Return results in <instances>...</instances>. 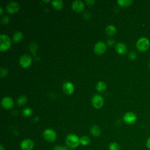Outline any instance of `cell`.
Returning a JSON list of instances; mask_svg holds the SVG:
<instances>
[{"instance_id": "603a6c76", "label": "cell", "mask_w": 150, "mask_h": 150, "mask_svg": "<svg viewBox=\"0 0 150 150\" xmlns=\"http://www.w3.org/2000/svg\"><path fill=\"white\" fill-rule=\"evenodd\" d=\"M110 150H120V146L117 142L111 143L109 145Z\"/></svg>"}, {"instance_id": "44dd1931", "label": "cell", "mask_w": 150, "mask_h": 150, "mask_svg": "<svg viewBox=\"0 0 150 150\" xmlns=\"http://www.w3.org/2000/svg\"><path fill=\"white\" fill-rule=\"evenodd\" d=\"M90 138L87 136H83L80 138V142L82 145H87L90 143Z\"/></svg>"}, {"instance_id": "7a4b0ae2", "label": "cell", "mask_w": 150, "mask_h": 150, "mask_svg": "<svg viewBox=\"0 0 150 150\" xmlns=\"http://www.w3.org/2000/svg\"><path fill=\"white\" fill-rule=\"evenodd\" d=\"M11 46V40L8 36L5 34L0 35V50L4 52L8 50Z\"/></svg>"}, {"instance_id": "5bb4252c", "label": "cell", "mask_w": 150, "mask_h": 150, "mask_svg": "<svg viewBox=\"0 0 150 150\" xmlns=\"http://www.w3.org/2000/svg\"><path fill=\"white\" fill-rule=\"evenodd\" d=\"M116 52L120 54H124L127 52V47L125 45L122 43H118L115 45Z\"/></svg>"}, {"instance_id": "4dcf8cb0", "label": "cell", "mask_w": 150, "mask_h": 150, "mask_svg": "<svg viewBox=\"0 0 150 150\" xmlns=\"http://www.w3.org/2000/svg\"><path fill=\"white\" fill-rule=\"evenodd\" d=\"M146 146L148 149H150V137L147 139V141H146Z\"/></svg>"}, {"instance_id": "5b68a950", "label": "cell", "mask_w": 150, "mask_h": 150, "mask_svg": "<svg viewBox=\"0 0 150 150\" xmlns=\"http://www.w3.org/2000/svg\"><path fill=\"white\" fill-rule=\"evenodd\" d=\"M91 103L93 106L97 108H100L104 104V99L103 97L99 94L94 95L91 99Z\"/></svg>"}, {"instance_id": "484cf974", "label": "cell", "mask_w": 150, "mask_h": 150, "mask_svg": "<svg viewBox=\"0 0 150 150\" xmlns=\"http://www.w3.org/2000/svg\"><path fill=\"white\" fill-rule=\"evenodd\" d=\"M53 150H67V149H66V148L64 146L57 145L53 148Z\"/></svg>"}, {"instance_id": "f546056e", "label": "cell", "mask_w": 150, "mask_h": 150, "mask_svg": "<svg viewBox=\"0 0 150 150\" xmlns=\"http://www.w3.org/2000/svg\"><path fill=\"white\" fill-rule=\"evenodd\" d=\"M86 2L88 5H93L94 2H95V1L94 0H87L86 1Z\"/></svg>"}, {"instance_id": "7c38bea8", "label": "cell", "mask_w": 150, "mask_h": 150, "mask_svg": "<svg viewBox=\"0 0 150 150\" xmlns=\"http://www.w3.org/2000/svg\"><path fill=\"white\" fill-rule=\"evenodd\" d=\"M6 10L11 14L16 13L19 10V5L16 2H11L6 6Z\"/></svg>"}, {"instance_id": "8fae6325", "label": "cell", "mask_w": 150, "mask_h": 150, "mask_svg": "<svg viewBox=\"0 0 150 150\" xmlns=\"http://www.w3.org/2000/svg\"><path fill=\"white\" fill-rule=\"evenodd\" d=\"M63 90L67 95L71 94L74 91V85L70 81H66L63 84Z\"/></svg>"}, {"instance_id": "ffe728a7", "label": "cell", "mask_w": 150, "mask_h": 150, "mask_svg": "<svg viewBox=\"0 0 150 150\" xmlns=\"http://www.w3.org/2000/svg\"><path fill=\"white\" fill-rule=\"evenodd\" d=\"M106 87H107L106 84L103 81L98 82L97 84V86H96L97 90L99 92H103V91H105V89H106Z\"/></svg>"}, {"instance_id": "cb8c5ba5", "label": "cell", "mask_w": 150, "mask_h": 150, "mask_svg": "<svg viewBox=\"0 0 150 150\" xmlns=\"http://www.w3.org/2000/svg\"><path fill=\"white\" fill-rule=\"evenodd\" d=\"M32 112L33 111L30 108H26L22 111V114L25 117H28L32 115Z\"/></svg>"}, {"instance_id": "e575fe53", "label": "cell", "mask_w": 150, "mask_h": 150, "mask_svg": "<svg viewBox=\"0 0 150 150\" xmlns=\"http://www.w3.org/2000/svg\"><path fill=\"white\" fill-rule=\"evenodd\" d=\"M70 150H73V149H70Z\"/></svg>"}, {"instance_id": "836d02e7", "label": "cell", "mask_w": 150, "mask_h": 150, "mask_svg": "<svg viewBox=\"0 0 150 150\" xmlns=\"http://www.w3.org/2000/svg\"><path fill=\"white\" fill-rule=\"evenodd\" d=\"M149 69H150V63H149Z\"/></svg>"}, {"instance_id": "e0dca14e", "label": "cell", "mask_w": 150, "mask_h": 150, "mask_svg": "<svg viewBox=\"0 0 150 150\" xmlns=\"http://www.w3.org/2000/svg\"><path fill=\"white\" fill-rule=\"evenodd\" d=\"M90 132L93 135L97 137L99 136L101 134V129L97 125H93L90 129Z\"/></svg>"}, {"instance_id": "83f0119b", "label": "cell", "mask_w": 150, "mask_h": 150, "mask_svg": "<svg viewBox=\"0 0 150 150\" xmlns=\"http://www.w3.org/2000/svg\"><path fill=\"white\" fill-rule=\"evenodd\" d=\"M137 54L134 52H131L129 54V58L130 60H134L136 58Z\"/></svg>"}, {"instance_id": "3957f363", "label": "cell", "mask_w": 150, "mask_h": 150, "mask_svg": "<svg viewBox=\"0 0 150 150\" xmlns=\"http://www.w3.org/2000/svg\"><path fill=\"white\" fill-rule=\"evenodd\" d=\"M149 40L145 37H142L139 38L136 43L137 48L138 50L141 52H145L149 47Z\"/></svg>"}, {"instance_id": "8992f818", "label": "cell", "mask_w": 150, "mask_h": 150, "mask_svg": "<svg viewBox=\"0 0 150 150\" xmlns=\"http://www.w3.org/2000/svg\"><path fill=\"white\" fill-rule=\"evenodd\" d=\"M32 63V58L28 54L22 55L19 59V64L23 68L29 67Z\"/></svg>"}, {"instance_id": "277c9868", "label": "cell", "mask_w": 150, "mask_h": 150, "mask_svg": "<svg viewBox=\"0 0 150 150\" xmlns=\"http://www.w3.org/2000/svg\"><path fill=\"white\" fill-rule=\"evenodd\" d=\"M43 136L45 140L48 142H52L56 141L57 138V134L56 132L50 128L46 129L43 133Z\"/></svg>"}, {"instance_id": "f1b7e54d", "label": "cell", "mask_w": 150, "mask_h": 150, "mask_svg": "<svg viewBox=\"0 0 150 150\" xmlns=\"http://www.w3.org/2000/svg\"><path fill=\"white\" fill-rule=\"evenodd\" d=\"M114 40L112 39H110L107 40V45L110 46H112L114 45Z\"/></svg>"}, {"instance_id": "9c48e42d", "label": "cell", "mask_w": 150, "mask_h": 150, "mask_svg": "<svg viewBox=\"0 0 150 150\" xmlns=\"http://www.w3.org/2000/svg\"><path fill=\"white\" fill-rule=\"evenodd\" d=\"M33 142L30 139H25L21 143V148L22 150H31L33 148Z\"/></svg>"}, {"instance_id": "ac0fdd59", "label": "cell", "mask_w": 150, "mask_h": 150, "mask_svg": "<svg viewBox=\"0 0 150 150\" xmlns=\"http://www.w3.org/2000/svg\"><path fill=\"white\" fill-rule=\"evenodd\" d=\"M23 38V33L21 32L17 31L13 35V40L15 42H20Z\"/></svg>"}, {"instance_id": "7402d4cb", "label": "cell", "mask_w": 150, "mask_h": 150, "mask_svg": "<svg viewBox=\"0 0 150 150\" xmlns=\"http://www.w3.org/2000/svg\"><path fill=\"white\" fill-rule=\"evenodd\" d=\"M27 97L25 96H21L17 100V103L18 105H23L27 102Z\"/></svg>"}, {"instance_id": "9a60e30c", "label": "cell", "mask_w": 150, "mask_h": 150, "mask_svg": "<svg viewBox=\"0 0 150 150\" xmlns=\"http://www.w3.org/2000/svg\"><path fill=\"white\" fill-rule=\"evenodd\" d=\"M51 2H52L53 6L54 8L55 9L58 10V11L62 9L63 6V2L62 1L54 0V1H52Z\"/></svg>"}, {"instance_id": "4fadbf2b", "label": "cell", "mask_w": 150, "mask_h": 150, "mask_svg": "<svg viewBox=\"0 0 150 150\" xmlns=\"http://www.w3.org/2000/svg\"><path fill=\"white\" fill-rule=\"evenodd\" d=\"M1 104L5 109H11L13 106V101L9 97H5L2 100Z\"/></svg>"}, {"instance_id": "52a82bcc", "label": "cell", "mask_w": 150, "mask_h": 150, "mask_svg": "<svg viewBox=\"0 0 150 150\" xmlns=\"http://www.w3.org/2000/svg\"><path fill=\"white\" fill-rule=\"evenodd\" d=\"M107 49L106 45L103 42H98L94 46V50L97 54H103Z\"/></svg>"}, {"instance_id": "6da1fadb", "label": "cell", "mask_w": 150, "mask_h": 150, "mask_svg": "<svg viewBox=\"0 0 150 150\" xmlns=\"http://www.w3.org/2000/svg\"><path fill=\"white\" fill-rule=\"evenodd\" d=\"M66 144L68 147L75 148L80 144V138L74 134H70L66 138Z\"/></svg>"}, {"instance_id": "d4e9b609", "label": "cell", "mask_w": 150, "mask_h": 150, "mask_svg": "<svg viewBox=\"0 0 150 150\" xmlns=\"http://www.w3.org/2000/svg\"><path fill=\"white\" fill-rule=\"evenodd\" d=\"M8 73V71L6 69L4 68V67L1 68V69H0V75H1V77H4L6 76Z\"/></svg>"}, {"instance_id": "2e32d148", "label": "cell", "mask_w": 150, "mask_h": 150, "mask_svg": "<svg viewBox=\"0 0 150 150\" xmlns=\"http://www.w3.org/2000/svg\"><path fill=\"white\" fill-rule=\"evenodd\" d=\"M117 29L114 25H108L105 29V32L107 35L112 36L115 34Z\"/></svg>"}, {"instance_id": "d6a6232c", "label": "cell", "mask_w": 150, "mask_h": 150, "mask_svg": "<svg viewBox=\"0 0 150 150\" xmlns=\"http://www.w3.org/2000/svg\"><path fill=\"white\" fill-rule=\"evenodd\" d=\"M0 11H1V15H2V11H3V9H2V7L0 8Z\"/></svg>"}, {"instance_id": "4316f807", "label": "cell", "mask_w": 150, "mask_h": 150, "mask_svg": "<svg viewBox=\"0 0 150 150\" xmlns=\"http://www.w3.org/2000/svg\"><path fill=\"white\" fill-rule=\"evenodd\" d=\"M9 21V18L8 16H4L1 19V22L3 24H7Z\"/></svg>"}, {"instance_id": "30bf717a", "label": "cell", "mask_w": 150, "mask_h": 150, "mask_svg": "<svg viewBox=\"0 0 150 150\" xmlns=\"http://www.w3.org/2000/svg\"><path fill=\"white\" fill-rule=\"evenodd\" d=\"M71 7L74 11L80 12L83 11L84 9L85 6L84 3L82 1L79 0H76L73 2L71 4Z\"/></svg>"}, {"instance_id": "ba28073f", "label": "cell", "mask_w": 150, "mask_h": 150, "mask_svg": "<svg viewBox=\"0 0 150 150\" xmlns=\"http://www.w3.org/2000/svg\"><path fill=\"white\" fill-rule=\"evenodd\" d=\"M123 120L127 124H132L137 121V116L134 112H128L124 114Z\"/></svg>"}, {"instance_id": "1f68e13d", "label": "cell", "mask_w": 150, "mask_h": 150, "mask_svg": "<svg viewBox=\"0 0 150 150\" xmlns=\"http://www.w3.org/2000/svg\"><path fill=\"white\" fill-rule=\"evenodd\" d=\"M0 150H5V148L2 146V145H0Z\"/></svg>"}, {"instance_id": "d6986e66", "label": "cell", "mask_w": 150, "mask_h": 150, "mask_svg": "<svg viewBox=\"0 0 150 150\" xmlns=\"http://www.w3.org/2000/svg\"><path fill=\"white\" fill-rule=\"evenodd\" d=\"M132 1L131 0H118L117 1V4L122 7L129 6L131 5Z\"/></svg>"}]
</instances>
